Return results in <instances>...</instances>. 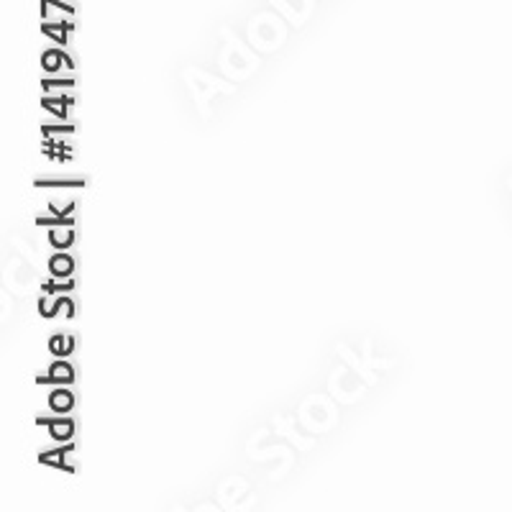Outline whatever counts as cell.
<instances>
[{
    "label": "cell",
    "mask_w": 512,
    "mask_h": 512,
    "mask_svg": "<svg viewBox=\"0 0 512 512\" xmlns=\"http://www.w3.org/2000/svg\"><path fill=\"white\" fill-rule=\"evenodd\" d=\"M39 384H72L75 382V369L67 361H54L47 377L36 379Z\"/></svg>",
    "instance_id": "6da1fadb"
},
{
    "label": "cell",
    "mask_w": 512,
    "mask_h": 512,
    "mask_svg": "<svg viewBox=\"0 0 512 512\" xmlns=\"http://www.w3.org/2000/svg\"><path fill=\"white\" fill-rule=\"evenodd\" d=\"M39 425H49V433H52L54 441H70L72 433H75V423L70 418H59V420H49V418H39L36 420Z\"/></svg>",
    "instance_id": "7a4b0ae2"
},
{
    "label": "cell",
    "mask_w": 512,
    "mask_h": 512,
    "mask_svg": "<svg viewBox=\"0 0 512 512\" xmlns=\"http://www.w3.org/2000/svg\"><path fill=\"white\" fill-rule=\"evenodd\" d=\"M49 272L59 280H70L72 272H75V262H72L70 254H57L49 259Z\"/></svg>",
    "instance_id": "3957f363"
},
{
    "label": "cell",
    "mask_w": 512,
    "mask_h": 512,
    "mask_svg": "<svg viewBox=\"0 0 512 512\" xmlns=\"http://www.w3.org/2000/svg\"><path fill=\"white\" fill-rule=\"evenodd\" d=\"M72 443H67V446H62V448H54V451H47V454H41L39 456V461L44 466H59V469H64V472H75V469H72L70 464H64V456L70 454L72 451Z\"/></svg>",
    "instance_id": "277c9868"
},
{
    "label": "cell",
    "mask_w": 512,
    "mask_h": 512,
    "mask_svg": "<svg viewBox=\"0 0 512 512\" xmlns=\"http://www.w3.org/2000/svg\"><path fill=\"white\" fill-rule=\"evenodd\" d=\"M49 241H52V246H57V249H64V246H70L72 241H75V231H72V226H59L49 231Z\"/></svg>",
    "instance_id": "5b68a950"
},
{
    "label": "cell",
    "mask_w": 512,
    "mask_h": 512,
    "mask_svg": "<svg viewBox=\"0 0 512 512\" xmlns=\"http://www.w3.org/2000/svg\"><path fill=\"white\" fill-rule=\"evenodd\" d=\"M49 405H52V410H57V413H67V410H72V405H75V397L67 390H54L52 397H49Z\"/></svg>",
    "instance_id": "8992f818"
},
{
    "label": "cell",
    "mask_w": 512,
    "mask_h": 512,
    "mask_svg": "<svg viewBox=\"0 0 512 512\" xmlns=\"http://www.w3.org/2000/svg\"><path fill=\"white\" fill-rule=\"evenodd\" d=\"M41 105H44L47 111H52L54 116L64 118V116H67V108H70V105H72V98H70V95H62V98H59V100L44 98V100H41Z\"/></svg>",
    "instance_id": "52a82bcc"
},
{
    "label": "cell",
    "mask_w": 512,
    "mask_h": 512,
    "mask_svg": "<svg viewBox=\"0 0 512 512\" xmlns=\"http://www.w3.org/2000/svg\"><path fill=\"white\" fill-rule=\"evenodd\" d=\"M49 349H52V354H57V356L72 354V349H75V338L54 336L52 341H49Z\"/></svg>",
    "instance_id": "ba28073f"
},
{
    "label": "cell",
    "mask_w": 512,
    "mask_h": 512,
    "mask_svg": "<svg viewBox=\"0 0 512 512\" xmlns=\"http://www.w3.org/2000/svg\"><path fill=\"white\" fill-rule=\"evenodd\" d=\"M62 59L64 52H59V49H52V52H44V57H41V67H44V72H59V67H62Z\"/></svg>",
    "instance_id": "9c48e42d"
},
{
    "label": "cell",
    "mask_w": 512,
    "mask_h": 512,
    "mask_svg": "<svg viewBox=\"0 0 512 512\" xmlns=\"http://www.w3.org/2000/svg\"><path fill=\"white\" fill-rule=\"evenodd\" d=\"M41 31H44L47 36H52L54 41H59V44H64L72 29L67 24H44V29H41Z\"/></svg>",
    "instance_id": "30bf717a"
},
{
    "label": "cell",
    "mask_w": 512,
    "mask_h": 512,
    "mask_svg": "<svg viewBox=\"0 0 512 512\" xmlns=\"http://www.w3.org/2000/svg\"><path fill=\"white\" fill-rule=\"evenodd\" d=\"M57 305H59V297H41L39 300V313L41 318H57Z\"/></svg>",
    "instance_id": "8fae6325"
},
{
    "label": "cell",
    "mask_w": 512,
    "mask_h": 512,
    "mask_svg": "<svg viewBox=\"0 0 512 512\" xmlns=\"http://www.w3.org/2000/svg\"><path fill=\"white\" fill-rule=\"evenodd\" d=\"M36 223H39V226H75V218L52 213V218H49V216H39V218H36Z\"/></svg>",
    "instance_id": "7c38bea8"
},
{
    "label": "cell",
    "mask_w": 512,
    "mask_h": 512,
    "mask_svg": "<svg viewBox=\"0 0 512 512\" xmlns=\"http://www.w3.org/2000/svg\"><path fill=\"white\" fill-rule=\"evenodd\" d=\"M72 315H75V305H72L70 297H59L57 318H72Z\"/></svg>",
    "instance_id": "4fadbf2b"
},
{
    "label": "cell",
    "mask_w": 512,
    "mask_h": 512,
    "mask_svg": "<svg viewBox=\"0 0 512 512\" xmlns=\"http://www.w3.org/2000/svg\"><path fill=\"white\" fill-rule=\"evenodd\" d=\"M70 290H75V282L72 280H64L62 285H59V282H47V285H44V292H49V295H57V292H70Z\"/></svg>",
    "instance_id": "5bb4252c"
},
{
    "label": "cell",
    "mask_w": 512,
    "mask_h": 512,
    "mask_svg": "<svg viewBox=\"0 0 512 512\" xmlns=\"http://www.w3.org/2000/svg\"><path fill=\"white\" fill-rule=\"evenodd\" d=\"M44 90H70L75 88V80H44L41 82Z\"/></svg>",
    "instance_id": "9a60e30c"
},
{
    "label": "cell",
    "mask_w": 512,
    "mask_h": 512,
    "mask_svg": "<svg viewBox=\"0 0 512 512\" xmlns=\"http://www.w3.org/2000/svg\"><path fill=\"white\" fill-rule=\"evenodd\" d=\"M82 185V180H36V187H72Z\"/></svg>",
    "instance_id": "2e32d148"
},
{
    "label": "cell",
    "mask_w": 512,
    "mask_h": 512,
    "mask_svg": "<svg viewBox=\"0 0 512 512\" xmlns=\"http://www.w3.org/2000/svg\"><path fill=\"white\" fill-rule=\"evenodd\" d=\"M41 131H44L47 136H52V134H75V128H72V126H44Z\"/></svg>",
    "instance_id": "e0dca14e"
}]
</instances>
